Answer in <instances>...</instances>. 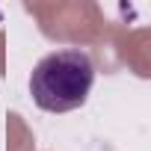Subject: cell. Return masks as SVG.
Wrapping results in <instances>:
<instances>
[{
  "mask_svg": "<svg viewBox=\"0 0 151 151\" xmlns=\"http://www.w3.org/2000/svg\"><path fill=\"white\" fill-rule=\"evenodd\" d=\"M95 83V62L80 47L42 56L30 74V95L45 113H71L86 104Z\"/></svg>",
  "mask_w": 151,
  "mask_h": 151,
  "instance_id": "1",
  "label": "cell"
}]
</instances>
